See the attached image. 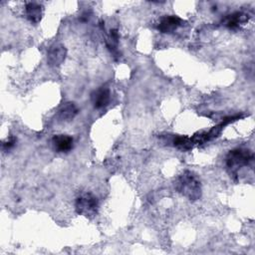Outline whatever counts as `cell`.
I'll list each match as a JSON object with an SVG mask.
<instances>
[{"instance_id": "6da1fadb", "label": "cell", "mask_w": 255, "mask_h": 255, "mask_svg": "<svg viewBox=\"0 0 255 255\" xmlns=\"http://www.w3.org/2000/svg\"><path fill=\"white\" fill-rule=\"evenodd\" d=\"M174 187L183 196L189 200H197L201 196V184L196 175L191 171H184L180 174L175 182Z\"/></svg>"}, {"instance_id": "7a4b0ae2", "label": "cell", "mask_w": 255, "mask_h": 255, "mask_svg": "<svg viewBox=\"0 0 255 255\" xmlns=\"http://www.w3.org/2000/svg\"><path fill=\"white\" fill-rule=\"evenodd\" d=\"M253 160V153L249 149L245 148H235L230 150L226 156V166L230 171V174H236L237 170L248 165Z\"/></svg>"}, {"instance_id": "3957f363", "label": "cell", "mask_w": 255, "mask_h": 255, "mask_svg": "<svg viewBox=\"0 0 255 255\" xmlns=\"http://www.w3.org/2000/svg\"><path fill=\"white\" fill-rule=\"evenodd\" d=\"M75 208L77 213L86 217H93L99 209L98 198L92 193H83L77 197Z\"/></svg>"}, {"instance_id": "277c9868", "label": "cell", "mask_w": 255, "mask_h": 255, "mask_svg": "<svg viewBox=\"0 0 255 255\" xmlns=\"http://www.w3.org/2000/svg\"><path fill=\"white\" fill-rule=\"evenodd\" d=\"M66 55L67 50L65 46L61 44H55L49 49L47 53V62L51 67H58L65 61Z\"/></svg>"}, {"instance_id": "5b68a950", "label": "cell", "mask_w": 255, "mask_h": 255, "mask_svg": "<svg viewBox=\"0 0 255 255\" xmlns=\"http://www.w3.org/2000/svg\"><path fill=\"white\" fill-rule=\"evenodd\" d=\"M92 103L98 110L107 107L111 100L110 90L107 87H102L92 94Z\"/></svg>"}, {"instance_id": "8992f818", "label": "cell", "mask_w": 255, "mask_h": 255, "mask_svg": "<svg viewBox=\"0 0 255 255\" xmlns=\"http://www.w3.org/2000/svg\"><path fill=\"white\" fill-rule=\"evenodd\" d=\"M182 23V20L176 16H165L162 17L157 25V29L161 33H172Z\"/></svg>"}, {"instance_id": "52a82bcc", "label": "cell", "mask_w": 255, "mask_h": 255, "mask_svg": "<svg viewBox=\"0 0 255 255\" xmlns=\"http://www.w3.org/2000/svg\"><path fill=\"white\" fill-rule=\"evenodd\" d=\"M73 137L67 134H57L52 138L54 148L59 152H67L73 147Z\"/></svg>"}, {"instance_id": "ba28073f", "label": "cell", "mask_w": 255, "mask_h": 255, "mask_svg": "<svg viewBox=\"0 0 255 255\" xmlns=\"http://www.w3.org/2000/svg\"><path fill=\"white\" fill-rule=\"evenodd\" d=\"M78 114V108L72 102L63 104L58 111V118L60 121L69 122L73 120Z\"/></svg>"}, {"instance_id": "9c48e42d", "label": "cell", "mask_w": 255, "mask_h": 255, "mask_svg": "<svg viewBox=\"0 0 255 255\" xmlns=\"http://www.w3.org/2000/svg\"><path fill=\"white\" fill-rule=\"evenodd\" d=\"M25 12L27 19L33 23L37 24L42 17V7L36 2H29L25 6Z\"/></svg>"}, {"instance_id": "30bf717a", "label": "cell", "mask_w": 255, "mask_h": 255, "mask_svg": "<svg viewBox=\"0 0 255 255\" xmlns=\"http://www.w3.org/2000/svg\"><path fill=\"white\" fill-rule=\"evenodd\" d=\"M247 16L248 15L242 12H235L228 15L226 18H224L223 24L229 29H236L240 24L245 23L248 20Z\"/></svg>"}, {"instance_id": "8fae6325", "label": "cell", "mask_w": 255, "mask_h": 255, "mask_svg": "<svg viewBox=\"0 0 255 255\" xmlns=\"http://www.w3.org/2000/svg\"><path fill=\"white\" fill-rule=\"evenodd\" d=\"M173 143L178 148L186 150V149H189V148L192 147L193 141H192L191 138H189L187 136H177V137L174 138Z\"/></svg>"}, {"instance_id": "7c38bea8", "label": "cell", "mask_w": 255, "mask_h": 255, "mask_svg": "<svg viewBox=\"0 0 255 255\" xmlns=\"http://www.w3.org/2000/svg\"><path fill=\"white\" fill-rule=\"evenodd\" d=\"M15 143H16V138L12 136V137H10L9 139H7L6 141L3 142L2 147H3L4 150H9V149H11L15 145Z\"/></svg>"}]
</instances>
